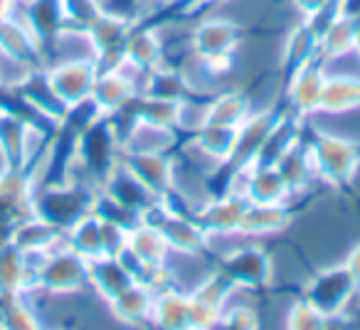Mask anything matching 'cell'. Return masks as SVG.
<instances>
[{
    "mask_svg": "<svg viewBox=\"0 0 360 330\" xmlns=\"http://www.w3.org/2000/svg\"><path fill=\"white\" fill-rule=\"evenodd\" d=\"M139 77L141 74H136L126 65L99 70V77H96L94 89H91L89 96V104L94 109V114L106 116V119L121 114L139 96V86H141Z\"/></svg>",
    "mask_w": 360,
    "mask_h": 330,
    "instance_id": "obj_8",
    "label": "cell"
},
{
    "mask_svg": "<svg viewBox=\"0 0 360 330\" xmlns=\"http://www.w3.org/2000/svg\"><path fill=\"white\" fill-rule=\"evenodd\" d=\"M309 143L316 180L330 187H348L360 176V140L343 131L316 128Z\"/></svg>",
    "mask_w": 360,
    "mask_h": 330,
    "instance_id": "obj_1",
    "label": "cell"
},
{
    "mask_svg": "<svg viewBox=\"0 0 360 330\" xmlns=\"http://www.w3.org/2000/svg\"><path fill=\"white\" fill-rule=\"evenodd\" d=\"M360 111V74L326 70L319 116H348Z\"/></svg>",
    "mask_w": 360,
    "mask_h": 330,
    "instance_id": "obj_14",
    "label": "cell"
},
{
    "mask_svg": "<svg viewBox=\"0 0 360 330\" xmlns=\"http://www.w3.org/2000/svg\"><path fill=\"white\" fill-rule=\"evenodd\" d=\"M150 323L158 328L183 330L191 328V293L175 284L155 289L153 318Z\"/></svg>",
    "mask_w": 360,
    "mask_h": 330,
    "instance_id": "obj_18",
    "label": "cell"
},
{
    "mask_svg": "<svg viewBox=\"0 0 360 330\" xmlns=\"http://www.w3.org/2000/svg\"><path fill=\"white\" fill-rule=\"evenodd\" d=\"M242 47V25L235 18L210 15L202 18L191 32L193 57L210 77L230 72Z\"/></svg>",
    "mask_w": 360,
    "mask_h": 330,
    "instance_id": "obj_2",
    "label": "cell"
},
{
    "mask_svg": "<svg viewBox=\"0 0 360 330\" xmlns=\"http://www.w3.org/2000/svg\"><path fill=\"white\" fill-rule=\"evenodd\" d=\"M121 163L153 197H170L175 183V160L170 153H121Z\"/></svg>",
    "mask_w": 360,
    "mask_h": 330,
    "instance_id": "obj_11",
    "label": "cell"
},
{
    "mask_svg": "<svg viewBox=\"0 0 360 330\" xmlns=\"http://www.w3.org/2000/svg\"><path fill=\"white\" fill-rule=\"evenodd\" d=\"M294 212L289 205H252L247 202L245 217L240 225V237L245 239H269L291 230Z\"/></svg>",
    "mask_w": 360,
    "mask_h": 330,
    "instance_id": "obj_16",
    "label": "cell"
},
{
    "mask_svg": "<svg viewBox=\"0 0 360 330\" xmlns=\"http://www.w3.org/2000/svg\"><path fill=\"white\" fill-rule=\"evenodd\" d=\"M250 114H252V101H250V96H247V91L225 89L207 101L205 124L235 126L237 128Z\"/></svg>",
    "mask_w": 360,
    "mask_h": 330,
    "instance_id": "obj_24",
    "label": "cell"
},
{
    "mask_svg": "<svg viewBox=\"0 0 360 330\" xmlns=\"http://www.w3.org/2000/svg\"><path fill=\"white\" fill-rule=\"evenodd\" d=\"M301 298H306L311 305L321 310L328 320L340 318V315L348 313L350 303L358 296L353 279H350L348 269L343 266V261L338 264L321 266L319 271L309 276L301 286Z\"/></svg>",
    "mask_w": 360,
    "mask_h": 330,
    "instance_id": "obj_5",
    "label": "cell"
},
{
    "mask_svg": "<svg viewBox=\"0 0 360 330\" xmlns=\"http://www.w3.org/2000/svg\"><path fill=\"white\" fill-rule=\"evenodd\" d=\"M215 269L230 281L235 289L255 293L271 286V254L252 239H240L217 254Z\"/></svg>",
    "mask_w": 360,
    "mask_h": 330,
    "instance_id": "obj_4",
    "label": "cell"
},
{
    "mask_svg": "<svg viewBox=\"0 0 360 330\" xmlns=\"http://www.w3.org/2000/svg\"><path fill=\"white\" fill-rule=\"evenodd\" d=\"M247 210V200L240 192H222V195L207 197L205 202L191 212L202 232L210 239H235L240 237V225Z\"/></svg>",
    "mask_w": 360,
    "mask_h": 330,
    "instance_id": "obj_7",
    "label": "cell"
},
{
    "mask_svg": "<svg viewBox=\"0 0 360 330\" xmlns=\"http://www.w3.org/2000/svg\"><path fill=\"white\" fill-rule=\"evenodd\" d=\"M129 70L143 77L146 72L165 65V37L155 27H134L124 47V62Z\"/></svg>",
    "mask_w": 360,
    "mask_h": 330,
    "instance_id": "obj_15",
    "label": "cell"
},
{
    "mask_svg": "<svg viewBox=\"0 0 360 330\" xmlns=\"http://www.w3.org/2000/svg\"><path fill=\"white\" fill-rule=\"evenodd\" d=\"M330 320L321 313L316 305H311L306 298H296L289 308L284 310V328L289 330H323L328 328Z\"/></svg>",
    "mask_w": 360,
    "mask_h": 330,
    "instance_id": "obj_25",
    "label": "cell"
},
{
    "mask_svg": "<svg viewBox=\"0 0 360 330\" xmlns=\"http://www.w3.org/2000/svg\"><path fill=\"white\" fill-rule=\"evenodd\" d=\"M84 291H89V261L82 259L62 242L40 261L35 286L27 293H40L47 298H72V296H82Z\"/></svg>",
    "mask_w": 360,
    "mask_h": 330,
    "instance_id": "obj_3",
    "label": "cell"
},
{
    "mask_svg": "<svg viewBox=\"0 0 360 330\" xmlns=\"http://www.w3.org/2000/svg\"><path fill=\"white\" fill-rule=\"evenodd\" d=\"M217 325H222V328H235V330H255L262 325L259 310H257L250 301H237L235 293H232V298L227 301Z\"/></svg>",
    "mask_w": 360,
    "mask_h": 330,
    "instance_id": "obj_26",
    "label": "cell"
},
{
    "mask_svg": "<svg viewBox=\"0 0 360 330\" xmlns=\"http://www.w3.org/2000/svg\"><path fill=\"white\" fill-rule=\"evenodd\" d=\"M326 81V67L323 62H311V65L301 67L299 72L286 79V99H289V111H294L301 119H314L319 116L321 106V91H323Z\"/></svg>",
    "mask_w": 360,
    "mask_h": 330,
    "instance_id": "obj_12",
    "label": "cell"
},
{
    "mask_svg": "<svg viewBox=\"0 0 360 330\" xmlns=\"http://www.w3.org/2000/svg\"><path fill=\"white\" fill-rule=\"evenodd\" d=\"M343 266L348 269L350 279H353L355 289H358V293H360V242H355V244L350 246L348 251H345Z\"/></svg>",
    "mask_w": 360,
    "mask_h": 330,
    "instance_id": "obj_27",
    "label": "cell"
},
{
    "mask_svg": "<svg viewBox=\"0 0 360 330\" xmlns=\"http://www.w3.org/2000/svg\"><path fill=\"white\" fill-rule=\"evenodd\" d=\"M188 293H191V328H212L220 323V315L235 293V286L217 269H210Z\"/></svg>",
    "mask_w": 360,
    "mask_h": 330,
    "instance_id": "obj_9",
    "label": "cell"
},
{
    "mask_svg": "<svg viewBox=\"0 0 360 330\" xmlns=\"http://www.w3.org/2000/svg\"><path fill=\"white\" fill-rule=\"evenodd\" d=\"M131 30H134V20L119 13L104 11L101 18L89 27V40L94 47L96 65L99 70H109V67H119L124 62V47L129 40Z\"/></svg>",
    "mask_w": 360,
    "mask_h": 330,
    "instance_id": "obj_10",
    "label": "cell"
},
{
    "mask_svg": "<svg viewBox=\"0 0 360 330\" xmlns=\"http://www.w3.org/2000/svg\"><path fill=\"white\" fill-rule=\"evenodd\" d=\"M319 60H321L319 32L306 20L289 27L286 35L281 37V42H279V60H276V67L284 72L286 79H289L294 72H299L301 67L311 65V62H319Z\"/></svg>",
    "mask_w": 360,
    "mask_h": 330,
    "instance_id": "obj_13",
    "label": "cell"
},
{
    "mask_svg": "<svg viewBox=\"0 0 360 330\" xmlns=\"http://www.w3.org/2000/svg\"><path fill=\"white\" fill-rule=\"evenodd\" d=\"M15 3H18V6H20V3H27V0H15Z\"/></svg>",
    "mask_w": 360,
    "mask_h": 330,
    "instance_id": "obj_29",
    "label": "cell"
},
{
    "mask_svg": "<svg viewBox=\"0 0 360 330\" xmlns=\"http://www.w3.org/2000/svg\"><path fill=\"white\" fill-rule=\"evenodd\" d=\"M153 301H155L153 286L134 281L114 301H109L106 308H109V313L116 320H121L126 325H148L150 318H153Z\"/></svg>",
    "mask_w": 360,
    "mask_h": 330,
    "instance_id": "obj_17",
    "label": "cell"
},
{
    "mask_svg": "<svg viewBox=\"0 0 360 330\" xmlns=\"http://www.w3.org/2000/svg\"><path fill=\"white\" fill-rule=\"evenodd\" d=\"M15 13H18L15 0H0V20H6V18L15 15Z\"/></svg>",
    "mask_w": 360,
    "mask_h": 330,
    "instance_id": "obj_28",
    "label": "cell"
},
{
    "mask_svg": "<svg viewBox=\"0 0 360 330\" xmlns=\"http://www.w3.org/2000/svg\"><path fill=\"white\" fill-rule=\"evenodd\" d=\"M134 281V274L126 269L119 256H101V259L89 261V291L104 303L114 301Z\"/></svg>",
    "mask_w": 360,
    "mask_h": 330,
    "instance_id": "obj_19",
    "label": "cell"
},
{
    "mask_svg": "<svg viewBox=\"0 0 360 330\" xmlns=\"http://www.w3.org/2000/svg\"><path fill=\"white\" fill-rule=\"evenodd\" d=\"M65 244L86 261H94L104 256L101 244V217L94 210L82 215L70 230L65 232Z\"/></svg>",
    "mask_w": 360,
    "mask_h": 330,
    "instance_id": "obj_23",
    "label": "cell"
},
{
    "mask_svg": "<svg viewBox=\"0 0 360 330\" xmlns=\"http://www.w3.org/2000/svg\"><path fill=\"white\" fill-rule=\"evenodd\" d=\"M274 168L284 178L286 185H289L291 195H296L301 190H309L311 180H316L314 165H311V155H309V143L304 138H299L289 150H284V155L276 160Z\"/></svg>",
    "mask_w": 360,
    "mask_h": 330,
    "instance_id": "obj_22",
    "label": "cell"
},
{
    "mask_svg": "<svg viewBox=\"0 0 360 330\" xmlns=\"http://www.w3.org/2000/svg\"><path fill=\"white\" fill-rule=\"evenodd\" d=\"M96 77H99L96 60H60L45 67L47 84L70 111L89 104Z\"/></svg>",
    "mask_w": 360,
    "mask_h": 330,
    "instance_id": "obj_6",
    "label": "cell"
},
{
    "mask_svg": "<svg viewBox=\"0 0 360 330\" xmlns=\"http://www.w3.org/2000/svg\"><path fill=\"white\" fill-rule=\"evenodd\" d=\"M355 32H358V18L340 11L335 18H330L319 32L321 62L335 60L348 52H355Z\"/></svg>",
    "mask_w": 360,
    "mask_h": 330,
    "instance_id": "obj_21",
    "label": "cell"
},
{
    "mask_svg": "<svg viewBox=\"0 0 360 330\" xmlns=\"http://www.w3.org/2000/svg\"><path fill=\"white\" fill-rule=\"evenodd\" d=\"M193 145L198 153L212 165V168H225L232 163V155L237 148V128L235 126H217L205 124L198 133H193Z\"/></svg>",
    "mask_w": 360,
    "mask_h": 330,
    "instance_id": "obj_20",
    "label": "cell"
}]
</instances>
